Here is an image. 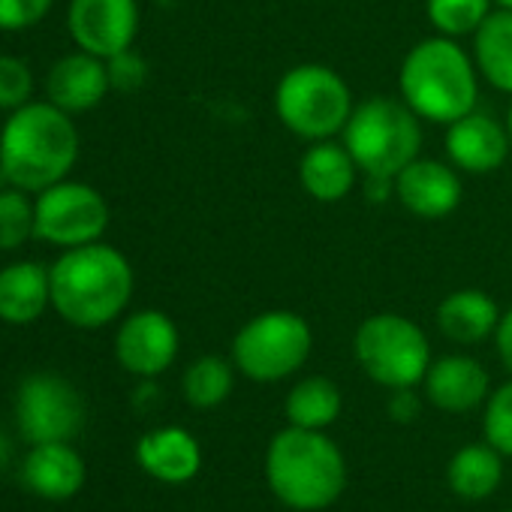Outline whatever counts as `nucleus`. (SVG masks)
I'll return each instance as SVG.
<instances>
[{"mask_svg": "<svg viewBox=\"0 0 512 512\" xmlns=\"http://www.w3.org/2000/svg\"><path fill=\"white\" fill-rule=\"evenodd\" d=\"M506 133H509V142H512V106H509V112H506Z\"/></svg>", "mask_w": 512, "mask_h": 512, "instance_id": "35", "label": "nucleus"}, {"mask_svg": "<svg viewBox=\"0 0 512 512\" xmlns=\"http://www.w3.org/2000/svg\"><path fill=\"white\" fill-rule=\"evenodd\" d=\"M356 178H359V166L353 154L347 151L344 142H335V139L311 142L299 160L302 190L311 199L326 202V205L347 199L356 187Z\"/></svg>", "mask_w": 512, "mask_h": 512, "instance_id": "17", "label": "nucleus"}, {"mask_svg": "<svg viewBox=\"0 0 512 512\" xmlns=\"http://www.w3.org/2000/svg\"><path fill=\"white\" fill-rule=\"evenodd\" d=\"M106 70H109V82H112L115 91H136V88H142L145 79H148V64H145V58L136 55L133 49H127V52L109 58V61H106Z\"/></svg>", "mask_w": 512, "mask_h": 512, "instance_id": "31", "label": "nucleus"}, {"mask_svg": "<svg viewBox=\"0 0 512 512\" xmlns=\"http://www.w3.org/2000/svg\"><path fill=\"white\" fill-rule=\"evenodd\" d=\"M344 398L335 380L329 377H305L299 380L284 401V416L296 428H314L323 431L341 416Z\"/></svg>", "mask_w": 512, "mask_h": 512, "instance_id": "24", "label": "nucleus"}, {"mask_svg": "<svg viewBox=\"0 0 512 512\" xmlns=\"http://www.w3.org/2000/svg\"><path fill=\"white\" fill-rule=\"evenodd\" d=\"M37 238V208L19 187L0 190V250H19Z\"/></svg>", "mask_w": 512, "mask_h": 512, "instance_id": "27", "label": "nucleus"}, {"mask_svg": "<svg viewBox=\"0 0 512 512\" xmlns=\"http://www.w3.org/2000/svg\"><path fill=\"white\" fill-rule=\"evenodd\" d=\"M109 88H112V82H109L106 61L97 55H88L82 49L58 58L46 76L49 103H55L58 109H64L70 115L97 109L106 100Z\"/></svg>", "mask_w": 512, "mask_h": 512, "instance_id": "15", "label": "nucleus"}, {"mask_svg": "<svg viewBox=\"0 0 512 512\" xmlns=\"http://www.w3.org/2000/svg\"><path fill=\"white\" fill-rule=\"evenodd\" d=\"M509 512H512V509H509Z\"/></svg>", "mask_w": 512, "mask_h": 512, "instance_id": "37", "label": "nucleus"}, {"mask_svg": "<svg viewBox=\"0 0 512 512\" xmlns=\"http://www.w3.org/2000/svg\"><path fill=\"white\" fill-rule=\"evenodd\" d=\"M52 308L76 329H103L133 299V266L103 241L64 250L49 269Z\"/></svg>", "mask_w": 512, "mask_h": 512, "instance_id": "1", "label": "nucleus"}, {"mask_svg": "<svg viewBox=\"0 0 512 512\" xmlns=\"http://www.w3.org/2000/svg\"><path fill=\"white\" fill-rule=\"evenodd\" d=\"M136 458L142 470L160 482L181 485L190 482L202 467L199 440L184 428H157L136 443Z\"/></svg>", "mask_w": 512, "mask_h": 512, "instance_id": "18", "label": "nucleus"}, {"mask_svg": "<svg viewBox=\"0 0 512 512\" xmlns=\"http://www.w3.org/2000/svg\"><path fill=\"white\" fill-rule=\"evenodd\" d=\"M79 160V130L55 103H25L0 130V172L10 187L40 193L70 175Z\"/></svg>", "mask_w": 512, "mask_h": 512, "instance_id": "2", "label": "nucleus"}, {"mask_svg": "<svg viewBox=\"0 0 512 512\" xmlns=\"http://www.w3.org/2000/svg\"><path fill=\"white\" fill-rule=\"evenodd\" d=\"M446 479L461 500H485L503 479V455L491 443H467L449 458Z\"/></svg>", "mask_w": 512, "mask_h": 512, "instance_id": "23", "label": "nucleus"}, {"mask_svg": "<svg viewBox=\"0 0 512 512\" xmlns=\"http://www.w3.org/2000/svg\"><path fill=\"white\" fill-rule=\"evenodd\" d=\"M136 0H70L67 28L73 43L103 61L133 49L139 34Z\"/></svg>", "mask_w": 512, "mask_h": 512, "instance_id": "11", "label": "nucleus"}, {"mask_svg": "<svg viewBox=\"0 0 512 512\" xmlns=\"http://www.w3.org/2000/svg\"><path fill=\"white\" fill-rule=\"evenodd\" d=\"M235 374L232 365L220 356H199L187 371H184V398L196 410H211L220 407L229 392H232Z\"/></svg>", "mask_w": 512, "mask_h": 512, "instance_id": "25", "label": "nucleus"}, {"mask_svg": "<svg viewBox=\"0 0 512 512\" xmlns=\"http://www.w3.org/2000/svg\"><path fill=\"white\" fill-rule=\"evenodd\" d=\"M401 100L431 124H452L476 109L479 70L452 37H428L416 43L398 70Z\"/></svg>", "mask_w": 512, "mask_h": 512, "instance_id": "3", "label": "nucleus"}, {"mask_svg": "<svg viewBox=\"0 0 512 512\" xmlns=\"http://www.w3.org/2000/svg\"><path fill=\"white\" fill-rule=\"evenodd\" d=\"M494 0H425L428 22L440 37H473L479 25L491 16Z\"/></svg>", "mask_w": 512, "mask_h": 512, "instance_id": "26", "label": "nucleus"}, {"mask_svg": "<svg viewBox=\"0 0 512 512\" xmlns=\"http://www.w3.org/2000/svg\"><path fill=\"white\" fill-rule=\"evenodd\" d=\"M392 190L404 211L422 220H443L461 205V175L452 163L416 157L395 178Z\"/></svg>", "mask_w": 512, "mask_h": 512, "instance_id": "13", "label": "nucleus"}, {"mask_svg": "<svg viewBox=\"0 0 512 512\" xmlns=\"http://www.w3.org/2000/svg\"><path fill=\"white\" fill-rule=\"evenodd\" d=\"M443 145H446L449 163L467 175L497 172L506 163L509 148H512L506 124H500L497 118L476 112V109L446 127Z\"/></svg>", "mask_w": 512, "mask_h": 512, "instance_id": "14", "label": "nucleus"}, {"mask_svg": "<svg viewBox=\"0 0 512 512\" xmlns=\"http://www.w3.org/2000/svg\"><path fill=\"white\" fill-rule=\"evenodd\" d=\"M353 109L350 85L326 64L290 67L275 88V112L281 124L305 142L341 136Z\"/></svg>", "mask_w": 512, "mask_h": 512, "instance_id": "6", "label": "nucleus"}, {"mask_svg": "<svg viewBox=\"0 0 512 512\" xmlns=\"http://www.w3.org/2000/svg\"><path fill=\"white\" fill-rule=\"evenodd\" d=\"M52 305L49 269L31 260H19L0 269V320L10 326H28Z\"/></svg>", "mask_w": 512, "mask_h": 512, "instance_id": "20", "label": "nucleus"}, {"mask_svg": "<svg viewBox=\"0 0 512 512\" xmlns=\"http://www.w3.org/2000/svg\"><path fill=\"white\" fill-rule=\"evenodd\" d=\"M425 398L443 413H470L488 398V371L473 356H443L431 362Z\"/></svg>", "mask_w": 512, "mask_h": 512, "instance_id": "16", "label": "nucleus"}, {"mask_svg": "<svg viewBox=\"0 0 512 512\" xmlns=\"http://www.w3.org/2000/svg\"><path fill=\"white\" fill-rule=\"evenodd\" d=\"M178 326L163 311H136L130 314L115 335V356L124 371L136 377L163 374L178 356Z\"/></svg>", "mask_w": 512, "mask_h": 512, "instance_id": "12", "label": "nucleus"}, {"mask_svg": "<svg viewBox=\"0 0 512 512\" xmlns=\"http://www.w3.org/2000/svg\"><path fill=\"white\" fill-rule=\"evenodd\" d=\"M28 488L46 500H70L85 485V461L70 443H37L22 467Z\"/></svg>", "mask_w": 512, "mask_h": 512, "instance_id": "19", "label": "nucleus"}, {"mask_svg": "<svg viewBox=\"0 0 512 512\" xmlns=\"http://www.w3.org/2000/svg\"><path fill=\"white\" fill-rule=\"evenodd\" d=\"M482 431L485 443H491L500 455L512 458V380L485 398Z\"/></svg>", "mask_w": 512, "mask_h": 512, "instance_id": "28", "label": "nucleus"}, {"mask_svg": "<svg viewBox=\"0 0 512 512\" xmlns=\"http://www.w3.org/2000/svg\"><path fill=\"white\" fill-rule=\"evenodd\" d=\"M52 7H55V0H0V31H7V34L28 31L40 25Z\"/></svg>", "mask_w": 512, "mask_h": 512, "instance_id": "30", "label": "nucleus"}, {"mask_svg": "<svg viewBox=\"0 0 512 512\" xmlns=\"http://www.w3.org/2000/svg\"><path fill=\"white\" fill-rule=\"evenodd\" d=\"M494 347H497V356H500L503 368L512 374V308L500 314V323L494 329Z\"/></svg>", "mask_w": 512, "mask_h": 512, "instance_id": "32", "label": "nucleus"}, {"mask_svg": "<svg viewBox=\"0 0 512 512\" xmlns=\"http://www.w3.org/2000/svg\"><path fill=\"white\" fill-rule=\"evenodd\" d=\"M494 7H500V10H512V0H494Z\"/></svg>", "mask_w": 512, "mask_h": 512, "instance_id": "36", "label": "nucleus"}, {"mask_svg": "<svg viewBox=\"0 0 512 512\" xmlns=\"http://www.w3.org/2000/svg\"><path fill=\"white\" fill-rule=\"evenodd\" d=\"M359 368L386 389H413L431 368L428 335L404 314H374L353 338Z\"/></svg>", "mask_w": 512, "mask_h": 512, "instance_id": "8", "label": "nucleus"}, {"mask_svg": "<svg viewBox=\"0 0 512 512\" xmlns=\"http://www.w3.org/2000/svg\"><path fill=\"white\" fill-rule=\"evenodd\" d=\"M395 392V398L389 401V413H392V419H398V422H410L416 413H419V398L413 395V389H392Z\"/></svg>", "mask_w": 512, "mask_h": 512, "instance_id": "33", "label": "nucleus"}, {"mask_svg": "<svg viewBox=\"0 0 512 512\" xmlns=\"http://www.w3.org/2000/svg\"><path fill=\"white\" fill-rule=\"evenodd\" d=\"M34 94V73L22 58L0 55V109L16 112L19 106L31 103Z\"/></svg>", "mask_w": 512, "mask_h": 512, "instance_id": "29", "label": "nucleus"}, {"mask_svg": "<svg viewBox=\"0 0 512 512\" xmlns=\"http://www.w3.org/2000/svg\"><path fill=\"white\" fill-rule=\"evenodd\" d=\"M422 118L395 97H368L359 103L341 133L359 172L392 181L422 151Z\"/></svg>", "mask_w": 512, "mask_h": 512, "instance_id": "5", "label": "nucleus"}, {"mask_svg": "<svg viewBox=\"0 0 512 512\" xmlns=\"http://www.w3.org/2000/svg\"><path fill=\"white\" fill-rule=\"evenodd\" d=\"M7 455H10V443H7V437H4V434H0V467H4Z\"/></svg>", "mask_w": 512, "mask_h": 512, "instance_id": "34", "label": "nucleus"}, {"mask_svg": "<svg viewBox=\"0 0 512 512\" xmlns=\"http://www.w3.org/2000/svg\"><path fill=\"white\" fill-rule=\"evenodd\" d=\"M37 238L55 247H82L100 241L109 229V202L82 181H58L37 193Z\"/></svg>", "mask_w": 512, "mask_h": 512, "instance_id": "9", "label": "nucleus"}, {"mask_svg": "<svg viewBox=\"0 0 512 512\" xmlns=\"http://www.w3.org/2000/svg\"><path fill=\"white\" fill-rule=\"evenodd\" d=\"M82 398L76 386L58 374H31L22 380L16 395V419L25 440L37 443H70L82 428Z\"/></svg>", "mask_w": 512, "mask_h": 512, "instance_id": "10", "label": "nucleus"}, {"mask_svg": "<svg viewBox=\"0 0 512 512\" xmlns=\"http://www.w3.org/2000/svg\"><path fill=\"white\" fill-rule=\"evenodd\" d=\"M473 61L491 88L512 94V10L497 7L479 25L473 34Z\"/></svg>", "mask_w": 512, "mask_h": 512, "instance_id": "22", "label": "nucleus"}, {"mask_svg": "<svg viewBox=\"0 0 512 512\" xmlns=\"http://www.w3.org/2000/svg\"><path fill=\"white\" fill-rule=\"evenodd\" d=\"M500 323V308L497 302L482 293V290H455L437 305V329L443 338L461 347L482 344L485 338L494 335Z\"/></svg>", "mask_w": 512, "mask_h": 512, "instance_id": "21", "label": "nucleus"}, {"mask_svg": "<svg viewBox=\"0 0 512 512\" xmlns=\"http://www.w3.org/2000/svg\"><path fill=\"white\" fill-rule=\"evenodd\" d=\"M314 350L311 323L296 311H263L232 338V365L253 383L293 377Z\"/></svg>", "mask_w": 512, "mask_h": 512, "instance_id": "7", "label": "nucleus"}, {"mask_svg": "<svg viewBox=\"0 0 512 512\" xmlns=\"http://www.w3.org/2000/svg\"><path fill=\"white\" fill-rule=\"evenodd\" d=\"M266 479L284 506L317 512L344 494L347 461L329 434L290 425L269 443Z\"/></svg>", "mask_w": 512, "mask_h": 512, "instance_id": "4", "label": "nucleus"}]
</instances>
